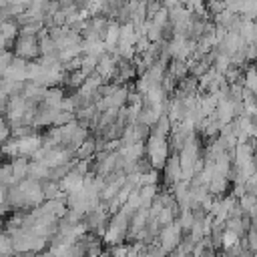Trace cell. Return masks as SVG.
Masks as SVG:
<instances>
[{
  "label": "cell",
  "instance_id": "obj_2",
  "mask_svg": "<svg viewBox=\"0 0 257 257\" xmlns=\"http://www.w3.org/2000/svg\"><path fill=\"white\" fill-rule=\"evenodd\" d=\"M48 175H50V167L48 165H44L42 161H28V171H26L28 179L44 181V179H48Z\"/></svg>",
  "mask_w": 257,
  "mask_h": 257
},
{
  "label": "cell",
  "instance_id": "obj_4",
  "mask_svg": "<svg viewBox=\"0 0 257 257\" xmlns=\"http://www.w3.org/2000/svg\"><path fill=\"white\" fill-rule=\"evenodd\" d=\"M0 32H2L4 38L12 44L14 38L18 36V24H16V20H14V18H4V20L0 22Z\"/></svg>",
  "mask_w": 257,
  "mask_h": 257
},
{
  "label": "cell",
  "instance_id": "obj_6",
  "mask_svg": "<svg viewBox=\"0 0 257 257\" xmlns=\"http://www.w3.org/2000/svg\"><path fill=\"white\" fill-rule=\"evenodd\" d=\"M10 46H12V44H10V42H8L6 38H4V34L0 32V52H2V50H8Z\"/></svg>",
  "mask_w": 257,
  "mask_h": 257
},
{
  "label": "cell",
  "instance_id": "obj_5",
  "mask_svg": "<svg viewBox=\"0 0 257 257\" xmlns=\"http://www.w3.org/2000/svg\"><path fill=\"white\" fill-rule=\"evenodd\" d=\"M12 58H14L12 52H8V50H2V52H0V76H2V72L8 68V64L12 62Z\"/></svg>",
  "mask_w": 257,
  "mask_h": 257
},
{
  "label": "cell",
  "instance_id": "obj_3",
  "mask_svg": "<svg viewBox=\"0 0 257 257\" xmlns=\"http://www.w3.org/2000/svg\"><path fill=\"white\" fill-rule=\"evenodd\" d=\"M10 167H12V179H14V185L20 183L22 179H26V171H28V159L26 157H16L10 161Z\"/></svg>",
  "mask_w": 257,
  "mask_h": 257
},
{
  "label": "cell",
  "instance_id": "obj_1",
  "mask_svg": "<svg viewBox=\"0 0 257 257\" xmlns=\"http://www.w3.org/2000/svg\"><path fill=\"white\" fill-rule=\"evenodd\" d=\"M12 54L18 56V58H24V60H36L40 56V50H38V36L36 34H22L18 32V36L14 38L12 42Z\"/></svg>",
  "mask_w": 257,
  "mask_h": 257
},
{
  "label": "cell",
  "instance_id": "obj_7",
  "mask_svg": "<svg viewBox=\"0 0 257 257\" xmlns=\"http://www.w3.org/2000/svg\"><path fill=\"white\" fill-rule=\"evenodd\" d=\"M4 20V14H2V6H0V22Z\"/></svg>",
  "mask_w": 257,
  "mask_h": 257
}]
</instances>
